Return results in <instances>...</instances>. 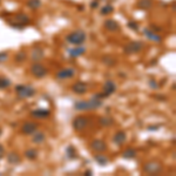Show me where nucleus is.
Listing matches in <instances>:
<instances>
[{
	"instance_id": "21",
	"label": "nucleus",
	"mask_w": 176,
	"mask_h": 176,
	"mask_svg": "<svg viewBox=\"0 0 176 176\" xmlns=\"http://www.w3.org/2000/svg\"><path fill=\"white\" fill-rule=\"evenodd\" d=\"M136 6L140 9L147 11V9H149V8L153 7V0H139L137 4H136Z\"/></svg>"
},
{
	"instance_id": "32",
	"label": "nucleus",
	"mask_w": 176,
	"mask_h": 176,
	"mask_svg": "<svg viewBox=\"0 0 176 176\" xmlns=\"http://www.w3.org/2000/svg\"><path fill=\"white\" fill-rule=\"evenodd\" d=\"M66 153H67V156H68L69 159H74V157L76 156L75 149H74V147H73V146L68 147V148H67V150H66Z\"/></svg>"
},
{
	"instance_id": "36",
	"label": "nucleus",
	"mask_w": 176,
	"mask_h": 176,
	"mask_svg": "<svg viewBox=\"0 0 176 176\" xmlns=\"http://www.w3.org/2000/svg\"><path fill=\"white\" fill-rule=\"evenodd\" d=\"M154 97H155V99H159V101H166V99H167V97L163 96V95H155Z\"/></svg>"
},
{
	"instance_id": "18",
	"label": "nucleus",
	"mask_w": 176,
	"mask_h": 176,
	"mask_svg": "<svg viewBox=\"0 0 176 176\" xmlns=\"http://www.w3.org/2000/svg\"><path fill=\"white\" fill-rule=\"evenodd\" d=\"M85 52H86V48H85V47H82L81 45H80V46H78V47H75V48L68 49V53H69V55H71L72 58H79V57L84 55V54H85Z\"/></svg>"
},
{
	"instance_id": "38",
	"label": "nucleus",
	"mask_w": 176,
	"mask_h": 176,
	"mask_svg": "<svg viewBox=\"0 0 176 176\" xmlns=\"http://www.w3.org/2000/svg\"><path fill=\"white\" fill-rule=\"evenodd\" d=\"M4 156H5V149H4V147L0 145V160H1Z\"/></svg>"
},
{
	"instance_id": "13",
	"label": "nucleus",
	"mask_w": 176,
	"mask_h": 176,
	"mask_svg": "<svg viewBox=\"0 0 176 176\" xmlns=\"http://www.w3.org/2000/svg\"><path fill=\"white\" fill-rule=\"evenodd\" d=\"M72 90H73V93L78 94V95H84V94L87 93L88 86L84 82V81H76L75 84H73Z\"/></svg>"
},
{
	"instance_id": "40",
	"label": "nucleus",
	"mask_w": 176,
	"mask_h": 176,
	"mask_svg": "<svg viewBox=\"0 0 176 176\" xmlns=\"http://www.w3.org/2000/svg\"><path fill=\"white\" fill-rule=\"evenodd\" d=\"M1 133H2V130H1V128H0V135H1Z\"/></svg>"
},
{
	"instance_id": "33",
	"label": "nucleus",
	"mask_w": 176,
	"mask_h": 176,
	"mask_svg": "<svg viewBox=\"0 0 176 176\" xmlns=\"http://www.w3.org/2000/svg\"><path fill=\"white\" fill-rule=\"evenodd\" d=\"M127 26H128L130 29L135 31V32H137V31H139V25H137V23H136V21H129V23L127 24Z\"/></svg>"
},
{
	"instance_id": "34",
	"label": "nucleus",
	"mask_w": 176,
	"mask_h": 176,
	"mask_svg": "<svg viewBox=\"0 0 176 176\" xmlns=\"http://www.w3.org/2000/svg\"><path fill=\"white\" fill-rule=\"evenodd\" d=\"M8 60V54L6 52H0V63L6 62Z\"/></svg>"
},
{
	"instance_id": "17",
	"label": "nucleus",
	"mask_w": 176,
	"mask_h": 176,
	"mask_svg": "<svg viewBox=\"0 0 176 176\" xmlns=\"http://www.w3.org/2000/svg\"><path fill=\"white\" fill-rule=\"evenodd\" d=\"M127 140V134L123 130H119L113 137V142L117 146H122Z\"/></svg>"
},
{
	"instance_id": "19",
	"label": "nucleus",
	"mask_w": 176,
	"mask_h": 176,
	"mask_svg": "<svg viewBox=\"0 0 176 176\" xmlns=\"http://www.w3.org/2000/svg\"><path fill=\"white\" fill-rule=\"evenodd\" d=\"M103 25H105V28L111 31V32H115V31H119V29H120L119 23L115 21L114 19H108V20H106Z\"/></svg>"
},
{
	"instance_id": "11",
	"label": "nucleus",
	"mask_w": 176,
	"mask_h": 176,
	"mask_svg": "<svg viewBox=\"0 0 176 176\" xmlns=\"http://www.w3.org/2000/svg\"><path fill=\"white\" fill-rule=\"evenodd\" d=\"M89 147H90V149L93 150V151H95V153H103V151H106L107 150V145H106V142L105 141H102V140H93L90 143H89Z\"/></svg>"
},
{
	"instance_id": "5",
	"label": "nucleus",
	"mask_w": 176,
	"mask_h": 176,
	"mask_svg": "<svg viewBox=\"0 0 176 176\" xmlns=\"http://www.w3.org/2000/svg\"><path fill=\"white\" fill-rule=\"evenodd\" d=\"M142 170L143 173L149 174V175H156L159 173H161L162 170V163L159 162V161H148L143 164L142 167Z\"/></svg>"
},
{
	"instance_id": "1",
	"label": "nucleus",
	"mask_w": 176,
	"mask_h": 176,
	"mask_svg": "<svg viewBox=\"0 0 176 176\" xmlns=\"http://www.w3.org/2000/svg\"><path fill=\"white\" fill-rule=\"evenodd\" d=\"M102 106V99H100L96 94L89 100H80L74 102V108L80 112H86V111H95Z\"/></svg>"
},
{
	"instance_id": "29",
	"label": "nucleus",
	"mask_w": 176,
	"mask_h": 176,
	"mask_svg": "<svg viewBox=\"0 0 176 176\" xmlns=\"http://www.w3.org/2000/svg\"><path fill=\"white\" fill-rule=\"evenodd\" d=\"M11 86V80L5 76H0V89H5Z\"/></svg>"
},
{
	"instance_id": "39",
	"label": "nucleus",
	"mask_w": 176,
	"mask_h": 176,
	"mask_svg": "<svg viewBox=\"0 0 176 176\" xmlns=\"http://www.w3.org/2000/svg\"><path fill=\"white\" fill-rule=\"evenodd\" d=\"M85 174H86V175H90V174H92V170H88V172H86Z\"/></svg>"
},
{
	"instance_id": "15",
	"label": "nucleus",
	"mask_w": 176,
	"mask_h": 176,
	"mask_svg": "<svg viewBox=\"0 0 176 176\" xmlns=\"http://www.w3.org/2000/svg\"><path fill=\"white\" fill-rule=\"evenodd\" d=\"M115 90H116V85L113 81L108 80V81H106V84L103 86V93L102 94H103L105 97H108L109 95H112L113 93H115Z\"/></svg>"
},
{
	"instance_id": "35",
	"label": "nucleus",
	"mask_w": 176,
	"mask_h": 176,
	"mask_svg": "<svg viewBox=\"0 0 176 176\" xmlns=\"http://www.w3.org/2000/svg\"><path fill=\"white\" fill-rule=\"evenodd\" d=\"M97 6H99V1H96V0H94V1H92L90 2V7L94 9V8H97Z\"/></svg>"
},
{
	"instance_id": "26",
	"label": "nucleus",
	"mask_w": 176,
	"mask_h": 176,
	"mask_svg": "<svg viewBox=\"0 0 176 176\" xmlns=\"http://www.w3.org/2000/svg\"><path fill=\"white\" fill-rule=\"evenodd\" d=\"M25 156H26V159L33 161V160H35V159L38 157V151H36V149L29 148V149H27V150L25 151Z\"/></svg>"
},
{
	"instance_id": "23",
	"label": "nucleus",
	"mask_w": 176,
	"mask_h": 176,
	"mask_svg": "<svg viewBox=\"0 0 176 176\" xmlns=\"http://www.w3.org/2000/svg\"><path fill=\"white\" fill-rule=\"evenodd\" d=\"M45 140H46V135H45L44 133H41V132L35 133V134L33 135V137H32V142H33V143H36V145L42 143Z\"/></svg>"
},
{
	"instance_id": "31",
	"label": "nucleus",
	"mask_w": 176,
	"mask_h": 176,
	"mask_svg": "<svg viewBox=\"0 0 176 176\" xmlns=\"http://www.w3.org/2000/svg\"><path fill=\"white\" fill-rule=\"evenodd\" d=\"M113 11H114V8H113L112 5H106V6H103V7L101 8V15H108V14H111Z\"/></svg>"
},
{
	"instance_id": "16",
	"label": "nucleus",
	"mask_w": 176,
	"mask_h": 176,
	"mask_svg": "<svg viewBox=\"0 0 176 176\" xmlns=\"http://www.w3.org/2000/svg\"><path fill=\"white\" fill-rule=\"evenodd\" d=\"M45 57V54H44V51L40 48V47H34L33 49H32V52H31V58L32 60L34 61V62H39L40 60H42Z\"/></svg>"
},
{
	"instance_id": "37",
	"label": "nucleus",
	"mask_w": 176,
	"mask_h": 176,
	"mask_svg": "<svg viewBox=\"0 0 176 176\" xmlns=\"http://www.w3.org/2000/svg\"><path fill=\"white\" fill-rule=\"evenodd\" d=\"M149 86H150L151 88H154V89H156V88H157V85H156L155 80H150V82H149Z\"/></svg>"
},
{
	"instance_id": "24",
	"label": "nucleus",
	"mask_w": 176,
	"mask_h": 176,
	"mask_svg": "<svg viewBox=\"0 0 176 176\" xmlns=\"http://www.w3.org/2000/svg\"><path fill=\"white\" fill-rule=\"evenodd\" d=\"M99 123L102 126V127H109L114 123V120L109 116H101L99 119Z\"/></svg>"
},
{
	"instance_id": "25",
	"label": "nucleus",
	"mask_w": 176,
	"mask_h": 176,
	"mask_svg": "<svg viewBox=\"0 0 176 176\" xmlns=\"http://www.w3.org/2000/svg\"><path fill=\"white\" fill-rule=\"evenodd\" d=\"M135 156H136V150H134L133 148H127V149L122 153V157H123V159H127V160L134 159Z\"/></svg>"
},
{
	"instance_id": "6",
	"label": "nucleus",
	"mask_w": 176,
	"mask_h": 176,
	"mask_svg": "<svg viewBox=\"0 0 176 176\" xmlns=\"http://www.w3.org/2000/svg\"><path fill=\"white\" fill-rule=\"evenodd\" d=\"M31 73H32V75H33L34 78H36V79H42V78H45V76L48 74V69H47L44 65H41V63H39V62H34V63L31 66Z\"/></svg>"
},
{
	"instance_id": "7",
	"label": "nucleus",
	"mask_w": 176,
	"mask_h": 176,
	"mask_svg": "<svg viewBox=\"0 0 176 176\" xmlns=\"http://www.w3.org/2000/svg\"><path fill=\"white\" fill-rule=\"evenodd\" d=\"M143 49V42L142 41H130L123 47V52L128 55L130 54H136Z\"/></svg>"
},
{
	"instance_id": "14",
	"label": "nucleus",
	"mask_w": 176,
	"mask_h": 176,
	"mask_svg": "<svg viewBox=\"0 0 176 176\" xmlns=\"http://www.w3.org/2000/svg\"><path fill=\"white\" fill-rule=\"evenodd\" d=\"M143 34H145L146 38H148L149 40H151L154 42H161L162 41V36L160 34H157L156 32H154L153 29L147 28V27L143 28Z\"/></svg>"
},
{
	"instance_id": "2",
	"label": "nucleus",
	"mask_w": 176,
	"mask_h": 176,
	"mask_svg": "<svg viewBox=\"0 0 176 176\" xmlns=\"http://www.w3.org/2000/svg\"><path fill=\"white\" fill-rule=\"evenodd\" d=\"M8 23H9V26L13 28L23 29L29 23V18L25 13H18V14H14L11 18V20H8Z\"/></svg>"
},
{
	"instance_id": "30",
	"label": "nucleus",
	"mask_w": 176,
	"mask_h": 176,
	"mask_svg": "<svg viewBox=\"0 0 176 176\" xmlns=\"http://www.w3.org/2000/svg\"><path fill=\"white\" fill-rule=\"evenodd\" d=\"M26 58H27V54H26L25 52H19V53L15 54L14 60H15V62L20 63V62H24V61L26 60Z\"/></svg>"
},
{
	"instance_id": "3",
	"label": "nucleus",
	"mask_w": 176,
	"mask_h": 176,
	"mask_svg": "<svg viewBox=\"0 0 176 176\" xmlns=\"http://www.w3.org/2000/svg\"><path fill=\"white\" fill-rule=\"evenodd\" d=\"M66 40L71 44V45H74V46H80L85 42L86 40V33L82 31V29H78V31H74L72 33H69L66 38Z\"/></svg>"
},
{
	"instance_id": "28",
	"label": "nucleus",
	"mask_w": 176,
	"mask_h": 176,
	"mask_svg": "<svg viewBox=\"0 0 176 176\" xmlns=\"http://www.w3.org/2000/svg\"><path fill=\"white\" fill-rule=\"evenodd\" d=\"M27 6L31 9H38L41 6V1L40 0H28L27 1Z\"/></svg>"
},
{
	"instance_id": "27",
	"label": "nucleus",
	"mask_w": 176,
	"mask_h": 176,
	"mask_svg": "<svg viewBox=\"0 0 176 176\" xmlns=\"http://www.w3.org/2000/svg\"><path fill=\"white\" fill-rule=\"evenodd\" d=\"M102 62L107 66H115L116 65V60L113 58V57H109V55H106L102 58Z\"/></svg>"
},
{
	"instance_id": "4",
	"label": "nucleus",
	"mask_w": 176,
	"mask_h": 176,
	"mask_svg": "<svg viewBox=\"0 0 176 176\" xmlns=\"http://www.w3.org/2000/svg\"><path fill=\"white\" fill-rule=\"evenodd\" d=\"M15 93H17V96L19 99H27V97H32L35 95L36 90L32 86L28 85H17L14 88Z\"/></svg>"
},
{
	"instance_id": "9",
	"label": "nucleus",
	"mask_w": 176,
	"mask_h": 176,
	"mask_svg": "<svg viewBox=\"0 0 176 176\" xmlns=\"http://www.w3.org/2000/svg\"><path fill=\"white\" fill-rule=\"evenodd\" d=\"M73 128L78 132H81L86 129L88 126V117L86 116H76L73 120Z\"/></svg>"
},
{
	"instance_id": "12",
	"label": "nucleus",
	"mask_w": 176,
	"mask_h": 176,
	"mask_svg": "<svg viewBox=\"0 0 176 176\" xmlns=\"http://www.w3.org/2000/svg\"><path fill=\"white\" fill-rule=\"evenodd\" d=\"M31 116L34 117V119L45 120V119L51 116V112L48 109H46V108H36V109L31 112Z\"/></svg>"
},
{
	"instance_id": "22",
	"label": "nucleus",
	"mask_w": 176,
	"mask_h": 176,
	"mask_svg": "<svg viewBox=\"0 0 176 176\" xmlns=\"http://www.w3.org/2000/svg\"><path fill=\"white\" fill-rule=\"evenodd\" d=\"M94 160H95L96 163H97L99 166H101V167L107 166L108 162H109V160L106 157V155H102V154H96V155L94 156Z\"/></svg>"
},
{
	"instance_id": "10",
	"label": "nucleus",
	"mask_w": 176,
	"mask_h": 176,
	"mask_svg": "<svg viewBox=\"0 0 176 176\" xmlns=\"http://www.w3.org/2000/svg\"><path fill=\"white\" fill-rule=\"evenodd\" d=\"M39 128V124L36 122L33 121H27L21 126V133L25 135H32L36 132V129Z\"/></svg>"
},
{
	"instance_id": "8",
	"label": "nucleus",
	"mask_w": 176,
	"mask_h": 176,
	"mask_svg": "<svg viewBox=\"0 0 176 176\" xmlns=\"http://www.w3.org/2000/svg\"><path fill=\"white\" fill-rule=\"evenodd\" d=\"M75 69L72 68V67H67V68H63L61 71H59L58 73L55 74V78L59 80H67V79H72L74 75H75Z\"/></svg>"
},
{
	"instance_id": "20",
	"label": "nucleus",
	"mask_w": 176,
	"mask_h": 176,
	"mask_svg": "<svg viewBox=\"0 0 176 176\" xmlns=\"http://www.w3.org/2000/svg\"><path fill=\"white\" fill-rule=\"evenodd\" d=\"M20 160H21L20 155L18 153H15V151H12V153H9L7 155V162L11 163V164H18L20 162Z\"/></svg>"
}]
</instances>
